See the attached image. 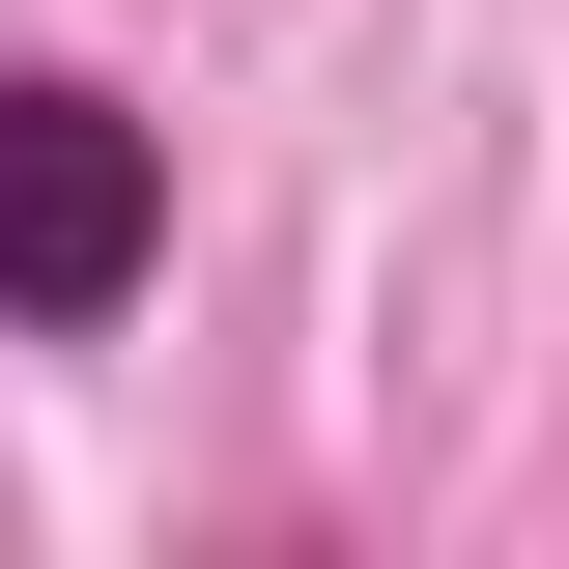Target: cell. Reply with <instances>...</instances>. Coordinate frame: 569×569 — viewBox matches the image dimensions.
Instances as JSON below:
<instances>
[{"instance_id": "obj_1", "label": "cell", "mask_w": 569, "mask_h": 569, "mask_svg": "<svg viewBox=\"0 0 569 569\" xmlns=\"http://www.w3.org/2000/svg\"><path fill=\"white\" fill-rule=\"evenodd\" d=\"M142 257H171V142L29 58V86H0V342H114Z\"/></svg>"}]
</instances>
